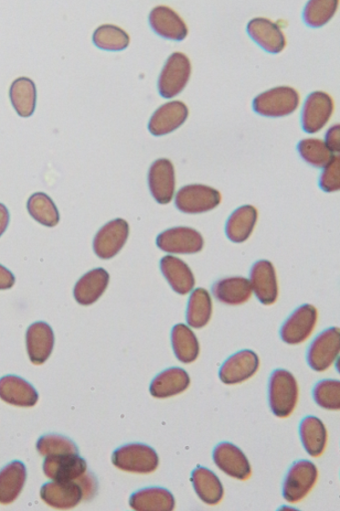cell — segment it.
<instances>
[{"instance_id":"1","label":"cell","mask_w":340,"mask_h":511,"mask_svg":"<svg viewBox=\"0 0 340 511\" xmlns=\"http://www.w3.org/2000/svg\"><path fill=\"white\" fill-rule=\"evenodd\" d=\"M299 388L292 372L279 369L273 370L269 386L270 407L275 417L288 418L296 407Z\"/></svg>"},{"instance_id":"2","label":"cell","mask_w":340,"mask_h":511,"mask_svg":"<svg viewBox=\"0 0 340 511\" xmlns=\"http://www.w3.org/2000/svg\"><path fill=\"white\" fill-rule=\"evenodd\" d=\"M192 73V64L182 52L169 57L158 80L159 93L163 99H171L182 92Z\"/></svg>"},{"instance_id":"3","label":"cell","mask_w":340,"mask_h":511,"mask_svg":"<svg viewBox=\"0 0 340 511\" xmlns=\"http://www.w3.org/2000/svg\"><path fill=\"white\" fill-rule=\"evenodd\" d=\"M112 463L121 471L146 474L157 470L159 456L151 446L129 443L114 452Z\"/></svg>"},{"instance_id":"4","label":"cell","mask_w":340,"mask_h":511,"mask_svg":"<svg viewBox=\"0 0 340 511\" xmlns=\"http://www.w3.org/2000/svg\"><path fill=\"white\" fill-rule=\"evenodd\" d=\"M300 105V95L289 87L274 88L253 99L254 112L264 117H284L293 114Z\"/></svg>"},{"instance_id":"5","label":"cell","mask_w":340,"mask_h":511,"mask_svg":"<svg viewBox=\"0 0 340 511\" xmlns=\"http://www.w3.org/2000/svg\"><path fill=\"white\" fill-rule=\"evenodd\" d=\"M220 192L214 188L194 184L180 188L175 197V205L186 214H201L217 208L221 203Z\"/></svg>"},{"instance_id":"6","label":"cell","mask_w":340,"mask_h":511,"mask_svg":"<svg viewBox=\"0 0 340 511\" xmlns=\"http://www.w3.org/2000/svg\"><path fill=\"white\" fill-rule=\"evenodd\" d=\"M317 476V467L312 462L304 460L294 463L284 479L283 498L291 504L301 502L312 491Z\"/></svg>"},{"instance_id":"7","label":"cell","mask_w":340,"mask_h":511,"mask_svg":"<svg viewBox=\"0 0 340 511\" xmlns=\"http://www.w3.org/2000/svg\"><path fill=\"white\" fill-rule=\"evenodd\" d=\"M129 237V225L124 219H115L98 232L93 249L101 260H110L118 254Z\"/></svg>"},{"instance_id":"8","label":"cell","mask_w":340,"mask_h":511,"mask_svg":"<svg viewBox=\"0 0 340 511\" xmlns=\"http://www.w3.org/2000/svg\"><path fill=\"white\" fill-rule=\"evenodd\" d=\"M340 349L338 328H329L318 335L307 350V363L315 371H325L335 363Z\"/></svg>"},{"instance_id":"9","label":"cell","mask_w":340,"mask_h":511,"mask_svg":"<svg viewBox=\"0 0 340 511\" xmlns=\"http://www.w3.org/2000/svg\"><path fill=\"white\" fill-rule=\"evenodd\" d=\"M333 99L323 91H314L307 96L302 111V126L306 133L320 132L334 113Z\"/></svg>"},{"instance_id":"10","label":"cell","mask_w":340,"mask_h":511,"mask_svg":"<svg viewBox=\"0 0 340 511\" xmlns=\"http://www.w3.org/2000/svg\"><path fill=\"white\" fill-rule=\"evenodd\" d=\"M159 249L169 254H196L204 247L201 233L190 227L168 229L157 237Z\"/></svg>"},{"instance_id":"11","label":"cell","mask_w":340,"mask_h":511,"mask_svg":"<svg viewBox=\"0 0 340 511\" xmlns=\"http://www.w3.org/2000/svg\"><path fill=\"white\" fill-rule=\"evenodd\" d=\"M316 322V308L310 304L303 305L282 326L281 339L285 344L300 345L312 335Z\"/></svg>"},{"instance_id":"12","label":"cell","mask_w":340,"mask_h":511,"mask_svg":"<svg viewBox=\"0 0 340 511\" xmlns=\"http://www.w3.org/2000/svg\"><path fill=\"white\" fill-rule=\"evenodd\" d=\"M45 474L57 482H78L88 473V463L76 454L48 455Z\"/></svg>"},{"instance_id":"13","label":"cell","mask_w":340,"mask_h":511,"mask_svg":"<svg viewBox=\"0 0 340 511\" xmlns=\"http://www.w3.org/2000/svg\"><path fill=\"white\" fill-rule=\"evenodd\" d=\"M148 184L151 194L159 204L166 205L175 196V169L170 160L158 159L149 170Z\"/></svg>"},{"instance_id":"14","label":"cell","mask_w":340,"mask_h":511,"mask_svg":"<svg viewBox=\"0 0 340 511\" xmlns=\"http://www.w3.org/2000/svg\"><path fill=\"white\" fill-rule=\"evenodd\" d=\"M260 367L259 357L251 349L231 356L220 369V380L226 385H237L252 378Z\"/></svg>"},{"instance_id":"15","label":"cell","mask_w":340,"mask_h":511,"mask_svg":"<svg viewBox=\"0 0 340 511\" xmlns=\"http://www.w3.org/2000/svg\"><path fill=\"white\" fill-rule=\"evenodd\" d=\"M252 290L263 305H273L278 300L279 285L273 265L268 260L254 263L250 273Z\"/></svg>"},{"instance_id":"16","label":"cell","mask_w":340,"mask_h":511,"mask_svg":"<svg viewBox=\"0 0 340 511\" xmlns=\"http://www.w3.org/2000/svg\"><path fill=\"white\" fill-rule=\"evenodd\" d=\"M212 459L220 470L231 477L246 481L251 476L252 468L248 457L235 444L219 443L212 453Z\"/></svg>"},{"instance_id":"17","label":"cell","mask_w":340,"mask_h":511,"mask_svg":"<svg viewBox=\"0 0 340 511\" xmlns=\"http://www.w3.org/2000/svg\"><path fill=\"white\" fill-rule=\"evenodd\" d=\"M149 24L157 36L167 40L182 41L188 36L185 21L169 6L154 7L149 16Z\"/></svg>"},{"instance_id":"18","label":"cell","mask_w":340,"mask_h":511,"mask_svg":"<svg viewBox=\"0 0 340 511\" xmlns=\"http://www.w3.org/2000/svg\"><path fill=\"white\" fill-rule=\"evenodd\" d=\"M189 116L187 105L180 101H170L159 108L149 121V131L154 136H164L182 126Z\"/></svg>"},{"instance_id":"19","label":"cell","mask_w":340,"mask_h":511,"mask_svg":"<svg viewBox=\"0 0 340 511\" xmlns=\"http://www.w3.org/2000/svg\"><path fill=\"white\" fill-rule=\"evenodd\" d=\"M247 30L250 37L271 55H279L286 46L283 30L268 18L257 17L252 19Z\"/></svg>"},{"instance_id":"20","label":"cell","mask_w":340,"mask_h":511,"mask_svg":"<svg viewBox=\"0 0 340 511\" xmlns=\"http://www.w3.org/2000/svg\"><path fill=\"white\" fill-rule=\"evenodd\" d=\"M83 489L78 482H57L41 487L40 496L53 508L70 509L77 506L83 499Z\"/></svg>"},{"instance_id":"21","label":"cell","mask_w":340,"mask_h":511,"mask_svg":"<svg viewBox=\"0 0 340 511\" xmlns=\"http://www.w3.org/2000/svg\"><path fill=\"white\" fill-rule=\"evenodd\" d=\"M55 347V334L49 325L37 322L31 325L26 332L27 354L31 363L45 364Z\"/></svg>"},{"instance_id":"22","label":"cell","mask_w":340,"mask_h":511,"mask_svg":"<svg viewBox=\"0 0 340 511\" xmlns=\"http://www.w3.org/2000/svg\"><path fill=\"white\" fill-rule=\"evenodd\" d=\"M0 399L21 408L35 407L38 393L28 381L17 376H5L0 379Z\"/></svg>"},{"instance_id":"23","label":"cell","mask_w":340,"mask_h":511,"mask_svg":"<svg viewBox=\"0 0 340 511\" xmlns=\"http://www.w3.org/2000/svg\"><path fill=\"white\" fill-rule=\"evenodd\" d=\"M110 276L102 268L93 269L81 276L74 287L73 295L78 304L90 306L97 303L108 289Z\"/></svg>"},{"instance_id":"24","label":"cell","mask_w":340,"mask_h":511,"mask_svg":"<svg viewBox=\"0 0 340 511\" xmlns=\"http://www.w3.org/2000/svg\"><path fill=\"white\" fill-rule=\"evenodd\" d=\"M160 269L169 285L179 295H187L194 289V274L183 260L175 256H165L160 262Z\"/></svg>"},{"instance_id":"25","label":"cell","mask_w":340,"mask_h":511,"mask_svg":"<svg viewBox=\"0 0 340 511\" xmlns=\"http://www.w3.org/2000/svg\"><path fill=\"white\" fill-rule=\"evenodd\" d=\"M211 293L220 303L238 306L251 299L252 290L247 278L230 276V278L221 279L212 285Z\"/></svg>"},{"instance_id":"26","label":"cell","mask_w":340,"mask_h":511,"mask_svg":"<svg viewBox=\"0 0 340 511\" xmlns=\"http://www.w3.org/2000/svg\"><path fill=\"white\" fill-rule=\"evenodd\" d=\"M188 372L180 368H170L159 374L151 382L150 392L154 398L167 399L185 391L190 386Z\"/></svg>"},{"instance_id":"27","label":"cell","mask_w":340,"mask_h":511,"mask_svg":"<svg viewBox=\"0 0 340 511\" xmlns=\"http://www.w3.org/2000/svg\"><path fill=\"white\" fill-rule=\"evenodd\" d=\"M129 505L137 511H172L175 498L166 488L148 487L134 493Z\"/></svg>"},{"instance_id":"28","label":"cell","mask_w":340,"mask_h":511,"mask_svg":"<svg viewBox=\"0 0 340 511\" xmlns=\"http://www.w3.org/2000/svg\"><path fill=\"white\" fill-rule=\"evenodd\" d=\"M26 467L18 461L8 464L0 471V504H13L23 492L26 482Z\"/></svg>"},{"instance_id":"29","label":"cell","mask_w":340,"mask_h":511,"mask_svg":"<svg viewBox=\"0 0 340 511\" xmlns=\"http://www.w3.org/2000/svg\"><path fill=\"white\" fill-rule=\"evenodd\" d=\"M191 481L201 502L209 506H216L221 503L224 496V486L214 473L203 466L197 467L192 473Z\"/></svg>"},{"instance_id":"30","label":"cell","mask_w":340,"mask_h":511,"mask_svg":"<svg viewBox=\"0 0 340 511\" xmlns=\"http://www.w3.org/2000/svg\"><path fill=\"white\" fill-rule=\"evenodd\" d=\"M258 211L251 205L238 208L227 221V237L233 243L246 242L256 226Z\"/></svg>"},{"instance_id":"31","label":"cell","mask_w":340,"mask_h":511,"mask_svg":"<svg viewBox=\"0 0 340 511\" xmlns=\"http://www.w3.org/2000/svg\"><path fill=\"white\" fill-rule=\"evenodd\" d=\"M9 98L19 116L27 119L35 113L37 92L35 82L30 78H19L15 79L10 87Z\"/></svg>"},{"instance_id":"32","label":"cell","mask_w":340,"mask_h":511,"mask_svg":"<svg viewBox=\"0 0 340 511\" xmlns=\"http://www.w3.org/2000/svg\"><path fill=\"white\" fill-rule=\"evenodd\" d=\"M300 434L306 453L314 457L324 453L327 443V432L324 422L314 415H308L300 425Z\"/></svg>"},{"instance_id":"33","label":"cell","mask_w":340,"mask_h":511,"mask_svg":"<svg viewBox=\"0 0 340 511\" xmlns=\"http://www.w3.org/2000/svg\"><path fill=\"white\" fill-rule=\"evenodd\" d=\"M172 346L175 356L184 364L195 361L200 354V344L192 329L184 324H178L172 329Z\"/></svg>"},{"instance_id":"34","label":"cell","mask_w":340,"mask_h":511,"mask_svg":"<svg viewBox=\"0 0 340 511\" xmlns=\"http://www.w3.org/2000/svg\"><path fill=\"white\" fill-rule=\"evenodd\" d=\"M212 313V302L209 292L198 287L190 296L186 318L190 327L201 328L208 325Z\"/></svg>"},{"instance_id":"35","label":"cell","mask_w":340,"mask_h":511,"mask_svg":"<svg viewBox=\"0 0 340 511\" xmlns=\"http://www.w3.org/2000/svg\"><path fill=\"white\" fill-rule=\"evenodd\" d=\"M29 215L46 227H56L59 223V212L55 202L46 193L37 192L27 201Z\"/></svg>"},{"instance_id":"36","label":"cell","mask_w":340,"mask_h":511,"mask_svg":"<svg viewBox=\"0 0 340 511\" xmlns=\"http://www.w3.org/2000/svg\"><path fill=\"white\" fill-rule=\"evenodd\" d=\"M95 47L105 51H122L130 45V36L119 26L102 25L92 36Z\"/></svg>"},{"instance_id":"37","label":"cell","mask_w":340,"mask_h":511,"mask_svg":"<svg viewBox=\"0 0 340 511\" xmlns=\"http://www.w3.org/2000/svg\"><path fill=\"white\" fill-rule=\"evenodd\" d=\"M339 0H308L303 18L307 26L320 28L332 20L337 12Z\"/></svg>"},{"instance_id":"38","label":"cell","mask_w":340,"mask_h":511,"mask_svg":"<svg viewBox=\"0 0 340 511\" xmlns=\"http://www.w3.org/2000/svg\"><path fill=\"white\" fill-rule=\"evenodd\" d=\"M297 151L307 164L315 168H324L334 154L325 142L317 138H307L297 145Z\"/></svg>"},{"instance_id":"39","label":"cell","mask_w":340,"mask_h":511,"mask_svg":"<svg viewBox=\"0 0 340 511\" xmlns=\"http://www.w3.org/2000/svg\"><path fill=\"white\" fill-rule=\"evenodd\" d=\"M314 402L325 410L340 409V382L337 380H324L317 382L313 391Z\"/></svg>"},{"instance_id":"40","label":"cell","mask_w":340,"mask_h":511,"mask_svg":"<svg viewBox=\"0 0 340 511\" xmlns=\"http://www.w3.org/2000/svg\"><path fill=\"white\" fill-rule=\"evenodd\" d=\"M37 451L41 455L48 456L55 454H78V447L66 436L50 433L44 436L38 440Z\"/></svg>"},{"instance_id":"41","label":"cell","mask_w":340,"mask_h":511,"mask_svg":"<svg viewBox=\"0 0 340 511\" xmlns=\"http://www.w3.org/2000/svg\"><path fill=\"white\" fill-rule=\"evenodd\" d=\"M320 186L327 193L340 189V157L334 155L325 167L320 177Z\"/></svg>"},{"instance_id":"42","label":"cell","mask_w":340,"mask_h":511,"mask_svg":"<svg viewBox=\"0 0 340 511\" xmlns=\"http://www.w3.org/2000/svg\"><path fill=\"white\" fill-rule=\"evenodd\" d=\"M325 144L333 153L340 151V126L338 124L329 128L325 135Z\"/></svg>"},{"instance_id":"43","label":"cell","mask_w":340,"mask_h":511,"mask_svg":"<svg viewBox=\"0 0 340 511\" xmlns=\"http://www.w3.org/2000/svg\"><path fill=\"white\" fill-rule=\"evenodd\" d=\"M15 283V275L10 272L5 266L0 265V290L12 289Z\"/></svg>"},{"instance_id":"44","label":"cell","mask_w":340,"mask_h":511,"mask_svg":"<svg viewBox=\"0 0 340 511\" xmlns=\"http://www.w3.org/2000/svg\"><path fill=\"white\" fill-rule=\"evenodd\" d=\"M9 220L10 216L7 208L0 203V237H2L6 231Z\"/></svg>"}]
</instances>
